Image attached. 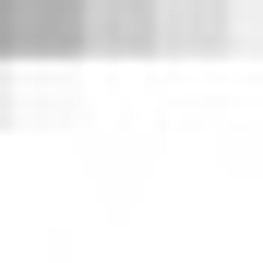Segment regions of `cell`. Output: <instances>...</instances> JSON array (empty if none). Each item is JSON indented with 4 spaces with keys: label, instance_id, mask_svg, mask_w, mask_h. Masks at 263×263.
<instances>
[{
    "label": "cell",
    "instance_id": "obj_1",
    "mask_svg": "<svg viewBox=\"0 0 263 263\" xmlns=\"http://www.w3.org/2000/svg\"><path fill=\"white\" fill-rule=\"evenodd\" d=\"M0 36H12V48H60V36H84V12H72V0H12Z\"/></svg>",
    "mask_w": 263,
    "mask_h": 263
}]
</instances>
